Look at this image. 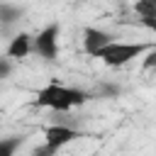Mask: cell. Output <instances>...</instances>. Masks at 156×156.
Listing matches in <instances>:
<instances>
[{
	"label": "cell",
	"mask_w": 156,
	"mask_h": 156,
	"mask_svg": "<svg viewBox=\"0 0 156 156\" xmlns=\"http://www.w3.org/2000/svg\"><path fill=\"white\" fill-rule=\"evenodd\" d=\"M88 100H90V93H85L83 88H71V85H61V83H49V85L39 88L37 98H34V102L39 107H49L61 115L85 105Z\"/></svg>",
	"instance_id": "6da1fadb"
},
{
	"label": "cell",
	"mask_w": 156,
	"mask_h": 156,
	"mask_svg": "<svg viewBox=\"0 0 156 156\" xmlns=\"http://www.w3.org/2000/svg\"><path fill=\"white\" fill-rule=\"evenodd\" d=\"M151 46H156L154 41H146V44H141V41H117V39H112L107 46H102L93 58H100L105 66H110V68H122V66H127L129 61H134V58H139L141 54H146Z\"/></svg>",
	"instance_id": "7a4b0ae2"
},
{
	"label": "cell",
	"mask_w": 156,
	"mask_h": 156,
	"mask_svg": "<svg viewBox=\"0 0 156 156\" xmlns=\"http://www.w3.org/2000/svg\"><path fill=\"white\" fill-rule=\"evenodd\" d=\"M58 22L46 24L44 29H39L37 37H32V54H37L44 61H56L58 56Z\"/></svg>",
	"instance_id": "3957f363"
},
{
	"label": "cell",
	"mask_w": 156,
	"mask_h": 156,
	"mask_svg": "<svg viewBox=\"0 0 156 156\" xmlns=\"http://www.w3.org/2000/svg\"><path fill=\"white\" fill-rule=\"evenodd\" d=\"M80 136V132L78 129H73L71 124H49L46 129H44V144H49V146H54V149H63L66 144H71V141H76Z\"/></svg>",
	"instance_id": "277c9868"
},
{
	"label": "cell",
	"mask_w": 156,
	"mask_h": 156,
	"mask_svg": "<svg viewBox=\"0 0 156 156\" xmlns=\"http://www.w3.org/2000/svg\"><path fill=\"white\" fill-rule=\"evenodd\" d=\"M115 37L105 29H98V27H85L83 29V51L88 56H95L102 46H107Z\"/></svg>",
	"instance_id": "5b68a950"
},
{
	"label": "cell",
	"mask_w": 156,
	"mask_h": 156,
	"mask_svg": "<svg viewBox=\"0 0 156 156\" xmlns=\"http://www.w3.org/2000/svg\"><path fill=\"white\" fill-rule=\"evenodd\" d=\"M29 54H32V34H27V32L15 34L10 39V44H7V51H5V56L12 58V61H22Z\"/></svg>",
	"instance_id": "8992f818"
},
{
	"label": "cell",
	"mask_w": 156,
	"mask_h": 156,
	"mask_svg": "<svg viewBox=\"0 0 156 156\" xmlns=\"http://www.w3.org/2000/svg\"><path fill=\"white\" fill-rule=\"evenodd\" d=\"M22 144H24V136H20V134L2 136L0 139V156H17V151H20Z\"/></svg>",
	"instance_id": "52a82bcc"
},
{
	"label": "cell",
	"mask_w": 156,
	"mask_h": 156,
	"mask_svg": "<svg viewBox=\"0 0 156 156\" xmlns=\"http://www.w3.org/2000/svg\"><path fill=\"white\" fill-rule=\"evenodd\" d=\"M22 17V7L12 2H0V24H15Z\"/></svg>",
	"instance_id": "ba28073f"
},
{
	"label": "cell",
	"mask_w": 156,
	"mask_h": 156,
	"mask_svg": "<svg viewBox=\"0 0 156 156\" xmlns=\"http://www.w3.org/2000/svg\"><path fill=\"white\" fill-rule=\"evenodd\" d=\"M15 71V61L7 58V56H0V80L10 78V73Z\"/></svg>",
	"instance_id": "9c48e42d"
},
{
	"label": "cell",
	"mask_w": 156,
	"mask_h": 156,
	"mask_svg": "<svg viewBox=\"0 0 156 156\" xmlns=\"http://www.w3.org/2000/svg\"><path fill=\"white\" fill-rule=\"evenodd\" d=\"M56 154H58V149H54L49 144H41V146H34L29 156H56Z\"/></svg>",
	"instance_id": "30bf717a"
},
{
	"label": "cell",
	"mask_w": 156,
	"mask_h": 156,
	"mask_svg": "<svg viewBox=\"0 0 156 156\" xmlns=\"http://www.w3.org/2000/svg\"><path fill=\"white\" fill-rule=\"evenodd\" d=\"M156 66V46H151L144 56V68H154Z\"/></svg>",
	"instance_id": "8fae6325"
},
{
	"label": "cell",
	"mask_w": 156,
	"mask_h": 156,
	"mask_svg": "<svg viewBox=\"0 0 156 156\" xmlns=\"http://www.w3.org/2000/svg\"><path fill=\"white\" fill-rule=\"evenodd\" d=\"M146 2H156V0H146Z\"/></svg>",
	"instance_id": "7c38bea8"
}]
</instances>
